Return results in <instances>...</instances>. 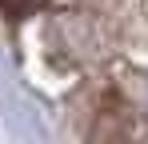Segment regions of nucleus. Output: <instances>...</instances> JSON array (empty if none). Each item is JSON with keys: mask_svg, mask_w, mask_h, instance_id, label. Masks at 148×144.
I'll return each mask as SVG.
<instances>
[{"mask_svg": "<svg viewBox=\"0 0 148 144\" xmlns=\"http://www.w3.org/2000/svg\"><path fill=\"white\" fill-rule=\"evenodd\" d=\"M48 0H0V8L8 12V16H32L36 8H44Z\"/></svg>", "mask_w": 148, "mask_h": 144, "instance_id": "nucleus-1", "label": "nucleus"}, {"mask_svg": "<svg viewBox=\"0 0 148 144\" xmlns=\"http://www.w3.org/2000/svg\"><path fill=\"white\" fill-rule=\"evenodd\" d=\"M144 112H148V88H144Z\"/></svg>", "mask_w": 148, "mask_h": 144, "instance_id": "nucleus-2", "label": "nucleus"}]
</instances>
